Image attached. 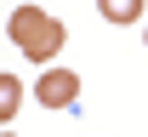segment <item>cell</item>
Segmentation results:
<instances>
[{"instance_id":"obj_4","label":"cell","mask_w":148,"mask_h":137,"mask_svg":"<svg viewBox=\"0 0 148 137\" xmlns=\"http://www.w3.org/2000/svg\"><path fill=\"white\" fill-rule=\"evenodd\" d=\"M97 12L108 23H137L143 17V0H97Z\"/></svg>"},{"instance_id":"obj_2","label":"cell","mask_w":148,"mask_h":137,"mask_svg":"<svg viewBox=\"0 0 148 137\" xmlns=\"http://www.w3.org/2000/svg\"><path fill=\"white\" fill-rule=\"evenodd\" d=\"M34 97L46 103V109H74V97H80V74L74 69H46L34 86Z\"/></svg>"},{"instance_id":"obj_3","label":"cell","mask_w":148,"mask_h":137,"mask_svg":"<svg viewBox=\"0 0 148 137\" xmlns=\"http://www.w3.org/2000/svg\"><path fill=\"white\" fill-rule=\"evenodd\" d=\"M23 109V80L17 74H0V126H12Z\"/></svg>"},{"instance_id":"obj_1","label":"cell","mask_w":148,"mask_h":137,"mask_svg":"<svg viewBox=\"0 0 148 137\" xmlns=\"http://www.w3.org/2000/svg\"><path fill=\"white\" fill-rule=\"evenodd\" d=\"M6 29H12V46H17L23 57H34V63H51L57 46L69 40V29H63L51 12H40V6H17Z\"/></svg>"}]
</instances>
